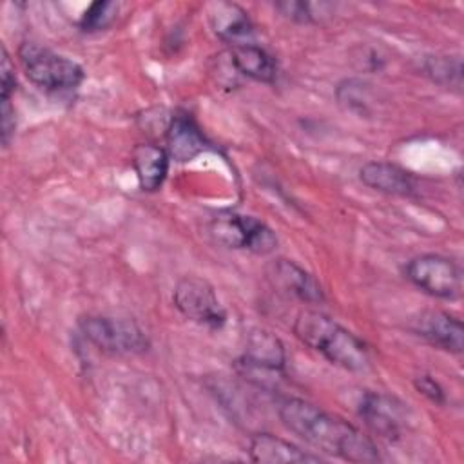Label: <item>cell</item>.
<instances>
[{
    "label": "cell",
    "instance_id": "obj_1",
    "mask_svg": "<svg viewBox=\"0 0 464 464\" xmlns=\"http://www.w3.org/2000/svg\"><path fill=\"white\" fill-rule=\"evenodd\" d=\"M277 413L286 430L328 455L350 462L381 460L377 446L359 428L304 399H283Z\"/></svg>",
    "mask_w": 464,
    "mask_h": 464
},
{
    "label": "cell",
    "instance_id": "obj_2",
    "mask_svg": "<svg viewBox=\"0 0 464 464\" xmlns=\"http://www.w3.org/2000/svg\"><path fill=\"white\" fill-rule=\"evenodd\" d=\"M295 337L332 364L362 372L370 364L368 346L343 324L319 310H303L294 323Z\"/></svg>",
    "mask_w": 464,
    "mask_h": 464
},
{
    "label": "cell",
    "instance_id": "obj_3",
    "mask_svg": "<svg viewBox=\"0 0 464 464\" xmlns=\"http://www.w3.org/2000/svg\"><path fill=\"white\" fill-rule=\"evenodd\" d=\"M18 58L25 76L42 89L71 91L83 82L80 63L34 42L22 44L18 47Z\"/></svg>",
    "mask_w": 464,
    "mask_h": 464
},
{
    "label": "cell",
    "instance_id": "obj_4",
    "mask_svg": "<svg viewBox=\"0 0 464 464\" xmlns=\"http://www.w3.org/2000/svg\"><path fill=\"white\" fill-rule=\"evenodd\" d=\"M208 232L219 245L228 248H245L259 256L270 254L277 246L274 230L254 216L221 212L210 221Z\"/></svg>",
    "mask_w": 464,
    "mask_h": 464
},
{
    "label": "cell",
    "instance_id": "obj_5",
    "mask_svg": "<svg viewBox=\"0 0 464 464\" xmlns=\"http://www.w3.org/2000/svg\"><path fill=\"white\" fill-rule=\"evenodd\" d=\"M80 328L89 343L109 353H141L149 348L145 332L125 317L87 315L80 319Z\"/></svg>",
    "mask_w": 464,
    "mask_h": 464
},
{
    "label": "cell",
    "instance_id": "obj_6",
    "mask_svg": "<svg viewBox=\"0 0 464 464\" xmlns=\"http://www.w3.org/2000/svg\"><path fill=\"white\" fill-rule=\"evenodd\" d=\"M406 277L422 292L439 299L460 295L462 274L455 261L440 254H420L408 261Z\"/></svg>",
    "mask_w": 464,
    "mask_h": 464
},
{
    "label": "cell",
    "instance_id": "obj_7",
    "mask_svg": "<svg viewBox=\"0 0 464 464\" xmlns=\"http://www.w3.org/2000/svg\"><path fill=\"white\" fill-rule=\"evenodd\" d=\"M174 306L190 321L199 324L219 328L223 326L227 314L221 306L214 286L198 276H187L178 281L172 294Z\"/></svg>",
    "mask_w": 464,
    "mask_h": 464
},
{
    "label": "cell",
    "instance_id": "obj_8",
    "mask_svg": "<svg viewBox=\"0 0 464 464\" xmlns=\"http://www.w3.org/2000/svg\"><path fill=\"white\" fill-rule=\"evenodd\" d=\"M404 404L397 399L368 392L361 399L359 413L372 431L384 439H397L404 426Z\"/></svg>",
    "mask_w": 464,
    "mask_h": 464
},
{
    "label": "cell",
    "instance_id": "obj_9",
    "mask_svg": "<svg viewBox=\"0 0 464 464\" xmlns=\"http://www.w3.org/2000/svg\"><path fill=\"white\" fill-rule=\"evenodd\" d=\"M167 154L169 158L187 163L210 149L205 134L198 127V123L187 112H179L172 116L167 127Z\"/></svg>",
    "mask_w": 464,
    "mask_h": 464
},
{
    "label": "cell",
    "instance_id": "obj_10",
    "mask_svg": "<svg viewBox=\"0 0 464 464\" xmlns=\"http://www.w3.org/2000/svg\"><path fill=\"white\" fill-rule=\"evenodd\" d=\"M413 330L420 337L428 339L431 344L442 350H448L453 353L462 352V346H464L462 323L448 312H440V310L422 312L415 319Z\"/></svg>",
    "mask_w": 464,
    "mask_h": 464
},
{
    "label": "cell",
    "instance_id": "obj_11",
    "mask_svg": "<svg viewBox=\"0 0 464 464\" xmlns=\"http://www.w3.org/2000/svg\"><path fill=\"white\" fill-rule=\"evenodd\" d=\"M248 455L254 462L263 464H301V462H319V455H312L299 446L279 439L270 433H257L252 437L248 446Z\"/></svg>",
    "mask_w": 464,
    "mask_h": 464
},
{
    "label": "cell",
    "instance_id": "obj_12",
    "mask_svg": "<svg viewBox=\"0 0 464 464\" xmlns=\"http://www.w3.org/2000/svg\"><path fill=\"white\" fill-rule=\"evenodd\" d=\"M361 181L379 192L393 196H411L415 192V178L411 172L388 161H368L359 170Z\"/></svg>",
    "mask_w": 464,
    "mask_h": 464
},
{
    "label": "cell",
    "instance_id": "obj_13",
    "mask_svg": "<svg viewBox=\"0 0 464 464\" xmlns=\"http://www.w3.org/2000/svg\"><path fill=\"white\" fill-rule=\"evenodd\" d=\"M243 364L252 370L277 372L285 366V346L268 330H252L246 337Z\"/></svg>",
    "mask_w": 464,
    "mask_h": 464
},
{
    "label": "cell",
    "instance_id": "obj_14",
    "mask_svg": "<svg viewBox=\"0 0 464 464\" xmlns=\"http://www.w3.org/2000/svg\"><path fill=\"white\" fill-rule=\"evenodd\" d=\"M230 62L234 69L256 82L272 83L277 76V63L274 56L261 45L239 42L230 49Z\"/></svg>",
    "mask_w": 464,
    "mask_h": 464
},
{
    "label": "cell",
    "instance_id": "obj_15",
    "mask_svg": "<svg viewBox=\"0 0 464 464\" xmlns=\"http://www.w3.org/2000/svg\"><path fill=\"white\" fill-rule=\"evenodd\" d=\"M208 24L218 38L228 44H239L241 38L252 33L248 13L237 4L216 2L208 5Z\"/></svg>",
    "mask_w": 464,
    "mask_h": 464
},
{
    "label": "cell",
    "instance_id": "obj_16",
    "mask_svg": "<svg viewBox=\"0 0 464 464\" xmlns=\"http://www.w3.org/2000/svg\"><path fill=\"white\" fill-rule=\"evenodd\" d=\"M169 154L165 149L152 143H140L132 150V167L138 183L143 190H158L169 172Z\"/></svg>",
    "mask_w": 464,
    "mask_h": 464
},
{
    "label": "cell",
    "instance_id": "obj_17",
    "mask_svg": "<svg viewBox=\"0 0 464 464\" xmlns=\"http://www.w3.org/2000/svg\"><path fill=\"white\" fill-rule=\"evenodd\" d=\"M272 277L283 290H286L288 294L295 295L297 299H301L304 303H323L324 301L321 285L294 261L277 259L272 265Z\"/></svg>",
    "mask_w": 464,
    "mask_h": 464
},
{
    "label": "cell",
    "instance_id": "obj_18",
    "mask_svg": "<svg viewBox=\"0 0 464 464\" xmlns=\"http://www.w3.org/2000/svg\"><path fill=\"white\" fill-rule=\"evenodd\" d=\"M422 69L439 85L455 87L457 91H460V87H462V60H460V56H448V54L428 56L424 60Z\"/></svg>",
    "mask_w": 464,
    "mask_h": 464
},
{
    "label": "cell",
    "instance_id": "obj_19",
    "mask_svg": "<svg viewBox=\"0 0 464 464\" xmlns=\"http://www.w3.org/2000/svg\"><path fill=\"white\" fill-rule=\"evenodd\" d=\"M118 13L116 2H92L82 14L78 25L83 31H102L112 24Z\"/></svg>",
    "mask_w": 464,
    "mask_h": 464
},
{
    "label": "cell",
    "instance_id": "obj_20",
    "mask_svg": "<svg viewBox=\"0 0 464 464\" xmlns=\"http://www.w3.org/2000/svg\"><path fill=\"white\" fill-rule=\"evenodd\" d=\"M315 4L310 2H277L276 9L281 11L283 16H286L288 20L299 22V24H310L315 22V13H314Z\"/></svg>",
    "mask_w": 464,
    "mask_h": 464
},
{
    "label": "cell",
    "instance_id": "obj_21",
    "mask_svg": "<svg viewBox=\"0 0 464 464\" xmlns=\"http://www.w3.org/2000/svg\"><path fill=\"white\" fill-rule=\"evenodd\" d=\"M0 120H2V143L7 147L11 141V136L14 134L16 118H14V107L11 103V98H2V109H0Z\"/></svg>",
    "mask_w": 464,
    "mask_h": 464
},
{
    "label": "cell",
    "instance_id": "obj_22",
    "mask_svg": "<svg viewBox=\"0 0 464 464\" xmlns=\"http://www.w3.org/2000/svg\"><path fill=\"white\" fill-rule=\"evenodd\" d=\"M415 388L419 393H422L424 397H428L433 402L442 404L444 402V392L439 386V382L435 379H431L430 375H420L415 379Z\"/></svg>",
    "mask_w": 464,
    "mask_h": 464
},
{
    "label": "cell",
    "instance_id": "obj_23",
    "mask_svg": "<svg viewBox=\"0 0 464 464\" xmlns=\"http://www.w3.org/2000/svg\"><path fill=\"white\" fill-rule=\"evenodd\" d=\"M0 71H2V98H11V94L14 91V85H16V80H14V67L11 63V58L5 51V47H2Z\"/></svg>",
    "mask_w": 464,
    "mask_h": 464
}]
</instances>
